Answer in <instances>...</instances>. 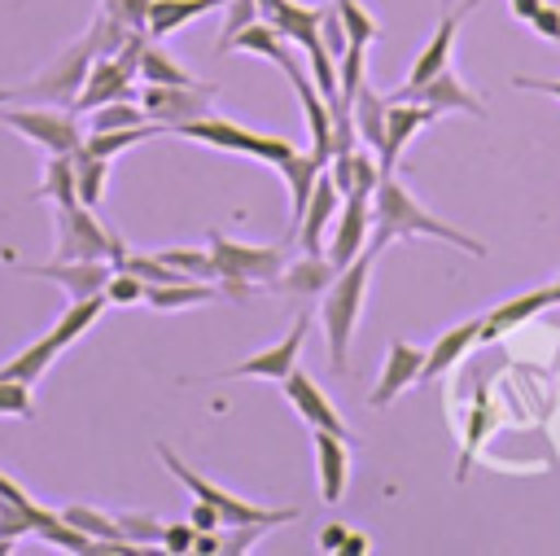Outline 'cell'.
<instances>
[{"mask_svg": "<svg viewBox=\"0 0 560 556\" xmlns=\"http://www.w3.org/2000/svg\"><path fill=\"white\" fill-rule=\"evenodd\" d=\"M341 201H346V197H341L337 179H332L328 166H324L319 179H315V188H311V201H306V210H302V219H298V228H293L302 254H324V241H328V232H332V219H337Z\"/></svg>", "mask_w": 560, "mask_h": 556, "instance_id": "7c38bea8", "label": "cell"}, {"mask_svg": "<svg viewBox=\"0 0 560 556\" xmlns=\"http://www.w3.org/2000/svg\"><path fill=\"white\" fill-rule=\"evenodd\" d=\"M328 162L311 149V153H302V149H293L276 171H280V179H284V188H289V210H293V228H298V219H302V210H306V201H311V188H315V179H319V171H324Z\"/></svg>", "mask_w": 560, "mask_h": 556, "instance_id": "cb8c5ba5", "label": "cell"}, {"mask_svg": "<svg viewBox=\"0 0 560 556\" xmlns=\"http://www.w3.org/2000/svg\"><path fill=\"white\" fill-rule=\"evenodd\" d=\"M210 258L219 267V280H245V285H276L284 271L280 245H245L223 232H210Z\"/></svg>", "mask_w": 560, "mask_h": 556, "instance_id": "52a82bcc", "label": "cell"}, {"mask_svg": "<svg viewBox=\"0 0 560 556\" xmlns=\"http://www.w3.org/2000/svg\"><path fill=\"white\" fill-rule=\"evenodd\" d=\"M319 547L324 552H368V543H363V534H354V530H346V525H324L319 530Z\"/></svg>", "mask_w": 560, "mask_h": 556, "instance_id": "c3c4849f", "label": "cell"}, {"mask_svg": "<svg viewBox=\"0 0 560 556\" xmlns=\"http://www.w3.org/2000/svg\"><path fill=\"white\" fill-rule=\"evenodd\" d=\"M420 372H424V350L411 346V341H389L385 363H381V377L368 390V407H389L402 390H411L420 381Z\"/></svg>", "mask_w": 560, "mask_h": 556, "instance_id": "9a60e30c", "label": "cell"}, {"mask_svg": "<svg viewBox=\"0 0 560 556\" xmlns=\"http://www.w3.org/2000/svg\"><path fill=\"white\" fill-rule=\"evenodd\" d=\"M57 355H61L57 341H52V337H39V341H31L26 350H18L9 363H0V377H4V381H22V385H35V381L48 372V363H52Z\"/></svg>", "mask_w": 560, "mask_h": 556, "instance_id": "1f68e13d", "label": "cell"}, {"mask_svg": "<svg viewBox=\"0 0 560 556\" xmlns=\"http://www.w3.org/2000/svg\"><path fill=\"white\" fill-rule=\"evenodd\" d=\"M337 271H341V267H337L328 254H306V258L284 263V271H280L276 285H280L284 293H324Z\"/></svg>", "mask_w": 560, "mask_h": 556, "instance_id": "484cf974", "label": "cell"}, {"mask_svg": "<svg viewBox=\"0 0 560 556\" xmlns=\"http://www.w3.org/2000/svg\"><path fill=\"white\" fill-rule=\"evenodd\" d=\"M228 0H153L149 4V35L153 39H166L175 31H184L188 22H197L201 13L210 9H223Z\"/></svg>", "mask_w": 560, "mask_h": 556, "instance_id": "4316f807", "label": "cell"}, {"mask_svg": "<svg viewBox=\"0 0 560 556\" xmlns=\"http://www.w3.org/2000/svg\"><path fill=\"white\" fill-rule=\"evenodd\" d=\"M319 39L328 44V53H332V57H341V53L350 48V39H346V26H341V13H337V4L319 9Z\"/></svg>", "mask_w": 560, "mask_h": 556, "instance_id": "7dc6e473", "label": "cell"}, {"mask_svg": "<svg viewBox=\"0 0 560 556\" xmlns=\"http://www.w3.org/2000/svg\"><path fill=\"white\" fill-rule=\"evenodd\" d=\"M381 245L368 241L359 250V258H350L332 285L324 289V302H319V324H324V341H328V359L332 368L341 372L346 368V355H350V337H354V324L363 315V298H368V280H372V263H376Z\"/></svg>", "mask_w": 560, "mask_h": 556, "instance_id": "7a4b0ae2", "label": "cell"}, {"mask_svg": "<svg viewBox=\"0 0 560 556\" xmlns=\"http://www.w3.org/2000/svg\"><path fill=\"white\" fill-rule=\"evenodd\" d=\"M249 22H258V0H228V4H223V31H219L214 53H232L236 35H241Z\"/></svg>", "mask_w": 560, "mask_h": 556, "instance_id": "60d3db41", "label": "cell"}, {"mask_svg": "<svg viewBox=\"0 0 560 556\" xmlns=\"http://www.w3.org/2000/svg\"><path fill=\"white\" fill-rule=\"evenodd\" d=\"M258 18L271 22L280 35H289L298 48H311L319 39V9L302 0H258Z\"/></svg>", "mask_w": 560, "mask_h": 556, "instance_id": "7402d4cb", "label": "cell"}, {"mask_svg": "<svg viewBox=\"0 0 560 556\" xmlns=\"http://www.w3.org/2000/svg\"><path fill=\"white\" fill-rule=\"evenodd\" d=\"M140 105H144V114L153 123H162L171 131V127H179L188 118L210 114L214 83H201V79H192V83H144L140 88Z\"/></svg>", "mask_w": 560, "mask_h": 556, "instance_id": "ba28073f", "label": "cell"}, {"mask_svg": "<svg viewBox=\"0 0 560 556\" xmlns=\"http://www.w3.org/2000/svg\"><path fill=\"white\" fill-rule=\"evenodd\" d=\"M74 158V188H79V201L96 210V201L105 197V179H109V158H96L88 153L83 144L70 153Z\"/></svg>", "mask_w": 560, "mask_h": 556, "instance_id": "836d02e7", "label": "cell"}, {"mask_svg": "<svg viewBox=\"0 0 560 556\" xmlns=\"http://www.w3.org/2000/svg\"><path fill=\"white\" fill-rule=\"evenodd\" d=\"M35 197H39V201H48V206H79V188H74V158H70V153H48Z\"/></svg>", "mask_w": 560, "mask_h": 556, "instance_id": "4dcf8cb0", "label": "cell"}, {"mask_svg": "<svg viewBox=\"0 0 560 556\" xmlns=\"http://www.w3.org/2000/svg\"><path fill=\"white\" fill-rule=\"evenodd\" d=\"M171 136L179 140H197V144H210V149H223V153H245L254 162H267V166H280L298 144L280 140V136H262V131H249L223 114H201V118H188L179 127H171Z\"/></svg>", "mask_w": 560, "mask_h": 556, "instance_id": "3957f363", "label": "cell"}, {"mask_svg": "<svg viewBox=\"0 0 560 556\" xmlns=\"http://www.w3.org/2000/svg\"><path fill=\"white\" fill-rule=\"evenodd\" d=\"M529 26H534L542 39H556V44H560V4H547V0H542V9L534 13Z\"/></svg>", "mask_w": 560, "mask_h": 556, "instance_id": "f907efd6", "label": "cell"}, {"mask_svg": "<svg viewBox=\"0 0 560 556\" xmlns=\"http://www.w3.org/2000/svg\"><path fill=\"white\" fill-rule=\"evenodd\" d=\"M477 337H481V315L459 320L455 328H446V333L424 350V372H420V381H433V377L451 372V368H455V363L477 346Z\"/></svg>", "mask_w": 560, "mask_h": 556, "instance_id": "603a6c76", "label": "cell"}, {"mask_svg": "<svg viewBox=\"0 0 560 556\" xmlns=\"http://www.w3.org/2000/svg\"><path fill=\"white\" fill-rule=\"evenodd\" d=\"M512 4V18H521V22H534V13L542 9V0H508Z\"/></svg>", "mask_w": 560, "mask_h": 556, "instance_id": "db71d44e", "label": "cell"}, {"mask_svg": "<svg viewBox=\"0 0 560 556\" xmlns=\"http://www.w3.org/2000/svg\"><path fill=\"white\" fill-rule=\"evenodd\" d=\"M337 13H341V26H346V39L350 48H368L376 35H381V22L359 4V0H332Z\"/></svg>", "mask_w": 560, "mask_h": 556, "instance_id": "ab89813d", "label": "cell"}, {"mask_svg": "<svg viewBox=\"0 0 560 556\" xmlns=\"http://www.w3.org/2000/svg\"><path fill=\"white\" fill-rule=\"evenodd\" d=\"M109 302H105V293H92V298H70V306L57 315V324H52V341H57V350H66L70 341H79L96 320H101V311H105Z\"/></svg>", "mask_w": 560, "mask_h": 556, "instance_id": "f546056e", "label": "cell"}, {"mask_svg": "<svg viewBox=\"0 0 560 556\" xmlns=\"http://www.w3.org/2000/svg\"><path fill=\"white\" fill-rule=\"evenodd\" d=\"M192 538H197V530H192V521H175V525H166L162 530V552H175V556H184V552H192Z\"/></svg>", "mask_w": 560, "mask_h": 556, "instance_id": "681fc988", "label": "cell"}, {"mask_svg": "<svg viewBox=\"0 0 560 556\" xmlns=\"http://www.w3.org/2000/svg\"><path fill=\"white\" fill-rule=\"evenodd\" d=\"M0 123L22 131L26 140H35L44 153H74L83 144V127L74 118V109L66 105H0Z\"/></svg>", "mask_w": 560, "mask_h": 556, "instance_id": "5b68a950", "label": "cell"}, {"mask_svg": "<svg viewBox=\"0 0 560 556\" xmlns=\"http://www.w3.org/2000/svg\"><path fill=\"white\" fill-rule=\"evenodd\" d=\"M442 114L424 101H407V96H385V140H381V175H394L398 153L407 149V140L424 127H433Z\"/></svg>", "mask_w": 560, "mask_h": 556, "instance_id": "8fae6325", "label": "cell"}, {"mask_svg": "<svg viewBox=\"0 0 560 556\" xmlns=\"http://www.w3.org/2000/svg\"><path fill=\"white\" fill-rule=\"evenodd\" d=\"M219 525H223V517H219L210 503L197 499V503H192V530H219Z\"/></svg>", "mask_w": 560, "mask_h": 556, "instance_id": "f5cc1de1", "label": "cell"}, {"mask_svg": "<svg viewBox=\"0 0 560 556\" xmlns=\"http://www.w3.org/2000/svg\"><path fill=\"white\" fill-rule=\"evenodd\" d=\"M136 123H153L144 114L140 101H109V105H96L88 109V131H109V127H136Z\"/></svg>", "mask_w": 560, "mask_h": 556, "instance_id": "f35d334b", "label": "cell"}, {"mask_svg": "<svg viewBox=\"0 0 560 556\" xmlns=\"http://www.w3.org/2000/svg\"><path fill=\"white\" fill-rule=\"evenodd\" d=\"M389 96H407V101H424V105H433L438 114H468V118H486V105H481V96L446 66V70H438L429 83H420V88H394Z\"/></svg>", "mask_w": 560, "mask_h": 556, "instance_id": "4fadbf2b", "label": "cell"}, {"mask_svg": "<svg viewBox=\"0 0 560 556\" xmlns=\"http://www.w3.org/2000/svg\"><path fill=\"white\" fill-rule=\"evenodd\" d=\"M219 293V280H171V285H149L144 302L153 311H184V306H201Z\"/></svg>", "mask_w": 560, "mask_h": 556, "instance_id": "f1b7e54d", "label": "cell"}, {"mask_svg": "<svg viewBox=\"0 0 560 556\" xmlns=\"http://www.w3.org/2000/svg\"><path fill=\"white\" fill-rule=\"evenodd\" d=\"M9 267H18L22 276H35V280H52L66 298H92V293H105V280H109V263L101 258H52V263H18L9 258Z\"/></svg>", "mask_w": 560, "mask_h": 556, "instance_id": "9c48e42d", "label": "cell"}, {"mask_svg": "<svg viewBox=\"0 0 560 556\" xmlns=\"http://www.w3.org/2000/svg\"><path fill=\"white\" fill-rule=\"evenodd\" d=\"M472 9H477V0H459L455 9H446V13H442L438 31L429 35V44L420 48V57L411 61V70H407L402 88H420V83H429L438 70H446V66H451V48H455V35H459V26H464V18H468Z\"/></svg>", "mask_w": 560, "mask_h": 556, "instance_id": "5bb4252c", "label": "cell"}, {"mask_svg": "<svg viewBox=\"0 0 560 556\" xmlns=\"http://www.w3.org/2000/svg\"><path fill=\"white\" fill-rule=\"evenodd\" d=\"M61 517H66L74 530H83L88 538H105V543L122 538L118 517H114V512H101V508H92V503H66V508H61Z\"/></svg>", "mask_w": 560, "mask_h": 556, "instance_id": "8d00e7d4", "label": "cell"}, {"mask_svg": "<svg viewBox=\"0 0 560 556\" xmlns=\"http://www.w3.org/2000/svg\"><path fill=\"white\" fill-rule=\"evenodd\" d=\"M0 416H18V420H31V416H35V403H31V385H22V381H4V377H0Z\"/></svg>", "mask_w": 560, "mask_h": 556, "instance_id": "bcb514c9", "label": "cell"}, {"mask_svg": "<svg viewBox=\"0 0 560 556\" xmlns=\"http://www.w3.org/2000/svg\"><path fill=\"white\" fill-rule=\"evenodd\" d=\"M350 118H354L359 140L381 153V140H385V96H381L368 79L359 83V92H354V101H350Z\"/></svg>", "mask_w": 560, "mask_h": 556, "instance_id": "83f0119b", "label": "cell"}, {"mask_svg": "<svg viewBox=\"0 0 560 556\" xmlns=\"http://www.w3.org/2000/svg\"><path fill=\"white\" fill-rule=\"evenodd\" d=\"M289 48H298L289 35H280L271 22H249L241 35H236V44H232V53H254V57H262V61H271V66H280V70H289V66H298L293 61V53Z\"/></svg>", "mask_w": 560, "mask_h": 556, "instance_id": "d4e9b609", "label": "cell"}, {"mask_svg": "<svg viewBox=\"0 0 560 556\" xmlns=\"http://www.w3.org/2000/svg\"><path fill=\"white\" fill-rule=\"evenodd\" d=\"M512 83H516L521 92H547V96L560 101V79H529V74H516Z\"/></svg>", "mask_w": 560, "mask_h": 556, "instance_id": "816d5d0a", "label": "cell"}, {"mask_svg": "<svg viewBox=\"0 0 560 556\" xmlns=\"http://www.w3.org/2000/svg\"><path fill=\"white\" fill-rule=\"evenodd\" d=\"M284 398H289V407L311 425V429H328V433H337V438H350V425L337 416V407L328 403V394H324V385L315 381V377H306V372H289L284 377Z\"/></svg>", "mask_w": 560, "mask_h": 556, "instance_id": "2e32d148", "label": "cell"}, {"mask_svg": "<svg viewBox=\"0 0 560 556\" xmlns=\"http://www.w3.org/2000/svg\"><path fill=\"white\" fill-rule=\"evenodd\" d=\"M311 451H315V482L324 503H341L350 486V438H337L328 429H311Z\"/></svg>", "mask_w": 560, "mask_h": 556, "instance_id": "e0dca14e", "label": "cell"}, {"mask_svg": "<svg viewBox=\"0 0 560 556\" xmlns=\"http://www.w3.org/2000/svg\"><path fill=\"white\" fill-rule=\"evenodd\" d=\"M158 258L166 267H175L184 280H219V267L210 258V250H184V245H171V250H158Z\"/></svg>", "mask_w": 560, "mask_h": 556, "instance_id": "74e56055", "label": "cell"}, {"mask_svg": "<svg viewBox=\"0 0 560 556\" xmlns=\"http://www.w3.org/2000/svg\"><path fill=\"white\" fill-rule=\"evenodd\" d=\"M131 92H136V79H131L109 53H101V57L92 61L88 79H83V92H79V101H74V114H88V109L109 105V101H131Z\"/></svg>", "mask_w": 560, "mask_h": 556, "instance_id": "d6986e66", "label": "cell"}, {"mask_svg": "<svg viewBox=\"0 0 560 556\" xmlns=\"http://www.w3.org/2000/svg\"><path fill=\"white\" fill-rule=\"evenodd\" d=\"M140 83H192V74L162 48V39H144V53H140Z\"/></svg>", "mask_w": 560, "mask_h": 556, "instance_id": "e575fe53", "label": "cell"}, {"mask_svg": "<svg viewBox=\"0 0 560 556\" xmlns=\"http://www.w3.org/2000/svg\"><path fill=\"white\" fill-rule=\"evenodd\" d=\"M149 4L153 0H101V9L114 22H122L127 31H144V35H149Z\"/></svg>", "mask_w": 560, "mask_h": 556, "instance_id": "f6af8a7d", "label": "cell"}, {"mask_svg": "<svg viewBox=\"0 0 560 556\" xmlns=\"http://www.w3.org/2000/svg\"><path fill=\"white\" fill-rule=\"evenodd\" d=\"M368 232H372V197H346L341 210H337V219H332V236L324 241L328 245L324 254L337 267H346L368 245Z\"/></svg>", "mask_w": 560, "mask_h": 556, "instance_id": "ac0fdd59", "label": "cell"}, {"mask_svg": "<svg viewBox=\"0 0 560 556\" xmlns=\"http://www.w3.org/2000/svg\"><path fill=\"white\" fill-rule=\"evenodd\" d=\"M398 236H433V241H446V245H455V250H464V254H472V258L486 254V245H481L477 236L459 232L455 223H442V219H438L433 210H424L394 175H381V184H376V193H372V241L385 250V245L398 241Z\"/></svg>", "mask_w": 560, "mask_h": 556, "instance_id": "6da1fadb", "label": "cell"}, {"mask_svg": "<svg viewBox=\"0 0 560 556\" xmlns=\"http://www.w3.org/2000/svg\"><path fill=\"white\" fill-rule=\"evenodd\" d=\"M158 460L171 468V477L175 482H184L188 490H192V499H201V503H210L219 517H223V525H245V521H271V525H284V521H298V508H262V503H249V499H241V495H232V490H223V486H214L210 477H201V473H192L166 442H158Z\"/></svg>", "mask_w": 560, "mask_h": 556, "instance_id": "277c9868", "label": "cell"}, {"mask_svg": "<svg viewBox=\"0 0 560 556\" xmlns=\"http://www.w3.org/2000/svg\"><path fill=\"white\" fill-rule=\"evenodd\" d=\"M52 258H114L122 241L92 215V206H52Z\"/></svg>", "mask_w": 560, "mask_h": 556, "instance_id": "8992f818", "label": "cell"}, {"mask_svg": "<svg viewBox=\"0 0 560 556\" xmlns=\"http://www.w3.org/2000/svg\"><path fill=\"white\" fill-rule=\"evenodd\" d=\"M547 306H556L547 285H538V289H529V293H516V298H508V302H499L494 311L481 315V337H477V341H499V337H508L512 328H521V324H529L534 315H542Z\"/></svg>", "mask_w": 560, "mask_h": 556, "instance_id": "ffe728a7", "label": "cell"}, {"mask_svg": "<svg viewBox=\"0 0 560 556\" xmlns=\"http://www.w3.org/2000/svg\"><path fill=\"white\" fill-rule=\"evenodd\" d=\"M276 530L271 521H245V525H228V534H219V556H241V552H254L258 538Z\"/></svg>", "mask_w": 560, "mask_h": 556, "instance_id": "7bdbcfd3", "label": "cell"}, {"mask_svg": "<svg viewBox=\"0 0 560 556\" xmlns=\"http://www.w3.org/2000/svg\"><path fill=\"white\" fill-rule=\"evenodd\" d=\"M547 289H551V302H560V271H556V280H551Z\"/></svg>", "mask_w": 560, "mask_h": 556, "instance_id": "11a10c76", "label": "cell"}, {"mask_svg": "<svg viewBox=\"0 0 560 556\" xmlns=\"http://www.w3.org/2000/svg\"><path fill=\"white\" fill-rule=\"evenodd\" d=\"M109 267H114V271H131V276H140L144 285H171V280H184V276H179L175 267H166L158 254H131L127 245L109 258Z\"/></svg>", "mask_w": 560, "mask_h": 556, "instance_id": "d590c367", "label": "cell"}, {"mask_svg": "<svg viewBox=\"0 0 560 556\" xmlns=\"http://www.w3.org/2000/svg\"><path fill=\"white\" fill-rule=\"evenodd\" d=\"M328 175L337 179L341 197H372L376 184H381V158H376V149L359 144L350 153H332L328 158Z\"/></svg>", "mask_w": 560, "mask_h": 556, "instance_id": "44dd1931", "label": "cell"}, {"mask_svg": "<svg viewBox=\"0 0 560 556\" xmlns=\"http://www.w3.org/2000/svg\"><path fill=\"white\" fill-rule=\"evenodd\" d=\"M306 328H311V315H298V320H293V328H289L276 346H267V350H258V355H249V359H241V363H232V368H223V372H214V377H219V381L262 377V381H280V385H284V377L298 368V355H302Z\"/></svg>", "mask_w": 560, "mask_h": 556, "instance_id": "30bf717a", "label": "cell"}, {"mask_svg": "<svg viewBox=\"0 0 560 556\" xmlns=\"http://www.w3.org/2000/svg\"><path fill=\"white\" fill-rule=\"evenodd\" d=\"M162 131H166L162 123H136V127L88 131V136H83V149H88V153H96V158H114V153H122V149H131V144H140V140H149V136H162Z\"/></svg>", "mask_w": 560, "mask_h": 556, "instance_id": "d6a6232c", "label": "cell"}, {"mask_svg": "<svg viewBox=\"0 0 560 556\" xmlns=\"http://www.w3.org/2000/svg\"><path fill=\"white\" fill-rule=\"evenodd\" d=\"M144 280L140 276H131V271H109V280H105V302L109 306H136V302H144Z\"/></svg>", "mask_w": 560, "mask_h": 556, "instance_id": "ee69618b", "label": "cell"}, {"mask_svg": "<svg viewBox=\"0 0 560 556\" xmlns=\"http://www.w3.org/2000/svg\"><path fill=\"white\" fill-rule=\"evenodd\" d=\"M118 517V530H122V538H131L136 547H153V543H162V521L153 517V512H114Z\"/></svg>", "mask_w": 560, "mask_h": 556, "instance_id": "b9f144b4", "label": "cell"}]
</instances>
